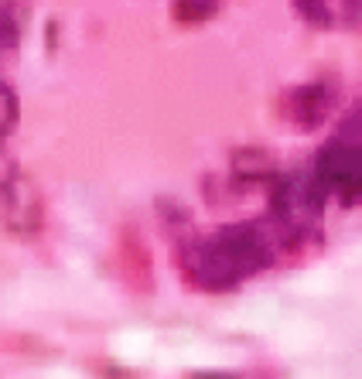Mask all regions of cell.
<instances>
[{
  "instance_id": "8fae6325",
  "label": "cell",
  "mask_w": 362,
  "mask_h": 379,
  "mask_svg": "<svg viewBox=\"0 0 362 379\" xmlns=\"http://www.w3.org/2000/svg\"><path fill=\"white\" fill-rule=\"evenodd\" d=\"M0 51H4V48H0Z\"/></svg>"
},
{
  "instance_id": "3957f363",
  "label": "cell",
  "mask_w": 362,
  "mask_h": 379,
  "mask_svg": "<svg viewBox=\"0 0 362 379\" xmlns=\"http://www.w3.org/2000/svg\"><path fill=\"white\" fill-rule=\"evenodd\" d=\"M311 168L318 171L328 199H335L342 208H356L362 199V113L352 102L335 133L321 144V151L314 154Z\"/></svg>"
},
{
  "instance_id": "ba28073f",
  "label": "cell",
  "mask_w": 362,
  "mask_h": 379,
  "mask_svg": "<svg viewBox=\"0 0 362 379\" xmlns=\"http://www.w3.org/2000/svg\"><path fill=\"white\" fill-rule=\"evenodd\" d=\"M226 0H171V21L185 27L206 25L222 11Z\"/></svg>"
},
{
  "instance_id": "30bf717a",
  "label": "cell",
  "mask_w": 362,
  "mask_h": 379,
  "mask_svg": "<svg viewBox=\"0 0 362 379\" xmlns=\"http://www.w3.org/2000/svg\"><path fill=\"white\" fill-rule=\"evenodd\" d=\"M188 379H274L267 369H206V373H192Z\"/></svg>"
},
{
  "instance_id": "8992f818",
  "label": "cell",
  "mask_w": 362,
  "mask_h": 379,
  "mask_svg": "<svg viewBox=\"0 0 362 379\" xmlns=\"http://www.w3.org/2000/svg\"><path fill=\"white\" fill-rule=\"evenodd\" d=\"M281 175L277 157L263 147H239L229 157V188L239 195H250L257 188H270V181Z\"/></svg>"
},
{
  "instance_id": "52a82bcc",
  "label": "cell",
  "mask_w": 362,
  "mask_h": 379,
  "mask_svg": "<svg viewBox=\"0 0 362 379\" xmlns=\"http://www.w3.org/2000/svg\"><path fill=\"white\" fill-rule=\"evenodd\" d=\"M294 7L311 27L321 31L359 27V0H294Z\"/></svg>"
},
{
  "instance_id": "6da1fadb",
  "label": "cell",
  "mask_w": 362,
  "mask_h": 379,
  "mask_svg": "<svg viewBox=\"0 0 362 379\" xmlns=\"http://www.w3.org/2000/svg\"><path fill=\"white\" fill-rule=\"evenodd\" d=\"M290 253L297 250L267 215L226 222L212 232L192 229L175 239V263L181 277L202 294H229L246 280L281 267Z\"/></svg>"
},
{
  "instance_id": "9c48e42d",
  "label": "cell",
  "mask_w": 362,
  "mask_h": 379,
  "mask_svg": "<svg viewBox=\"0 0 362 379\" xmlns=\"http://www.w3.org/2000/svg\"><path fill=\"white\" fill-rule=\"evenodd\" d=\"M21 124V100H18V89L0 79V140H7Z\"/></svg>"
},
{
  "instance_id": "5b68a950",
  "label": "cell",
  "mask_w": 362,
  "mask_h": 379,
  "mask_svg": "<svg viewBox=\"0 0 362 379\" xmlns=\"http://www.w3.org/2000/svg\"><path fill=\"white\" fill-rule=\"evenodd\" d=\"M338 106H342L338 79H304L287 86L277 96V117L294 130L314 133L332 120V113H338Z\"/></svg>"
},
{
  "instance_id": "277c9868",
  "label": "cell",
  "mask_w": 362,
  "mask_h": 379,
  "mask_svg": "<svg viewBox=\"0 0 362 379\" xmlns=\"http://www.w3.org/2000/svg\"><path fill=\"white\" fill-rule=\"evenodd\" d=\"M0 229L18 239H31L45 229V195L7 151V140H0Z\"/></svg>"
},
{
  "instance_id": "7a4b0ae2",
  "label": "cell",
  "mask_w": 362,
  "mask_h": 379,
  "mask_svg": "<svg viewBox=\"0 0 362 379\" xmlns=\"http://www.w3.org/2000/svg\"><path fill=\"white\" fill-rule=\"evenodd\" d=\"M325 205L328 192L308 161L290 171H281L270 181L263 215L290 239L294 250H304V246H321L325 239Z\"/></svg>"
}]
</instances>
